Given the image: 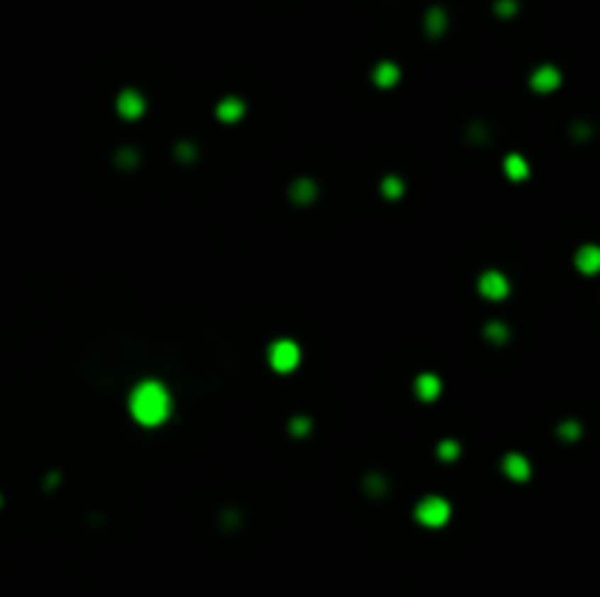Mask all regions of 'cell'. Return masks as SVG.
Here are the masks:
<instances>
[{
	"label": "cell",
	"mask_w": 600,
	"mask_h": 597,
	"mask_svg": "<svg viewBox=\"0 0 600 597\" xmlns=\"http://www.w3.org/2000/svg\"><path fill=\"white\" fill-rule=\"evenodd\" d=\"M299 357H302V351L293 340H276L270 346V366L276 372H293L299 366Z\"/></svg>",
	"instance_id": "obj_3"
},
{
	"label": "cell",
	"mask_w": 600,
	"mask_h": 597,
	"mask_svg": "<svg viewBox=\"0 0 600 597\" xmlns=\"http://www.w3.org/2000/svg\"><path fill=\"white\" fill-rule=\"evenodd\" d=\"M240 114H244V103L229 97L220 103V121H240Z\"/></svg>",
	"instance_id": "obj_11"
},
{
	"label": "cell",
	"mask_w": 600,
	"mask_h": 597,
	"mask_svg": "<svg viewBox=\"0 0 600 597\" xmlns=\"http://www.w3.org/2000/svg\"><path fill=\"white\" fill-rule=\"evenodd\" d=\"M440 390H442V384H440V378L437 375H419L416 378V395L422 398V401H434L437 395H440Z\"/></svg>",
	"instance_id": "obj_8"
},
{
	"label": "cell",
	"mask_w": 600,
	"mask_h": 597,
	"mask_svg": "<svg viewBox=\"0 0 600 597\" xmlns=\"http://www.w3.org/2000/svg\"><path fill=\"white\" fill-rule=\"evenodd\" d=\"M457 454H460V448L454 445V442H442V445H440V457H445V460H454Z\"/></svg>",
	"instance_id": "obj_14"
},
{
	"label": "cell",
	"mask_w": 600,
	"mask_h": 597,
	"mask_svg": "<svg viewBox=\"0 0 600 597\" xmlns=\"http://www.w3.org/2000/svg\"><path fill=\"white\" fill-rule=\"evenodd\" d=\"M503 471H507L513 481H527V477H530V463H527L521 454H507V457H503Z\"/></svg>",
	"instance_id": "obj_7"
},
{
	"label": "cell",
	"mask_w": 600,
	"mask_h": 597,
	"mask_svg": "<svg viewBox=\"0 0 600 597\" xmlns=\"http://www.w3.org/2000/svg\"><path fill=\"white\" fill-rule=\"evenodd\" d=\"M117 111L124 114V117H141V114H143V97H141L138 91L126 88V91L117 97Z\"/></svg>",
	"instance_id": "obj_6"
},
{
	"label": "cell",
	"mask_w": 600,
	"mask_h": 597,
	"mask_svg": "<svg viewBox=\"0 0 600 597\" xmlns=\"http://www.w3.org/2000/svg\"><path fill=\"white\" fill-rule=\"evenodd\" d=\"M513 12H516L513 0H498V15H513Z\"/></svg>",
	"instance_id": "obj_16"
},
{
	"label": "cell",
	"mask_w": 600,
	"mask_h": 597,
	"mask_svg": "<svg viewBox=\"0 0 600 597\" xmlns=\"http://www.w3.org/2000/svg\"><path fill=\"white\" fill-rule=\"evenodd\" d=\"M574 261H577V267H580L586 275H591V273L600 267V252H597L594 246H586V249L577 252V258H574Z\"/></svg>",
	"instance_id": "obj_10"
},
{
	"label": "cell",
	"mask_w": 600,
	"mask_h": 597,
	"mask_svg": "<svg viewBox=\"0 0 600 597\" xmlns=\"http://www.w3.org/2000/svg\"><path fill=\"white\" fill-rule=\"evenodd\" d=\"M445 30V12L442 9H430L427 12V33L430 35H440Z\"/></svg>",
	"instance_id": "obj_13"
},
{
	"label": "cell",
	"mask_w": 600,
	"mask_h": 597,
	"mask_svg": "<svg viewBox=\"0 0 600 597\" xmlns=\"http://www.w3.org/2000/svg\"><path fill=\"white\" fill-rule=\"evenodd\" d=\"M375 82H378L381 88H393V85L398 82V67H396L393 62H381V65L375 67Z\"/></svg>",
	"instance_id": "obj_9"
},
{
	"label": "cell",
	"mask_w": 600,
	"mask_h": 597,
	"mask_svg": "<svg viewBox=\"0 0 600 597\" xmlns=\"http://www.w3.org/2000/svg\"><path fill=\"white\" fill-rule=\"evenodd\" d=\"M530 85L536 91H557L560 88V70L554 65H542L536 74L530 77Z\"/></svg>",
	"instance_id": "obj_5"
},
{
	"label": "cell",
	"mask_w": 600,
	"mask_h": 597,
	"mask_svg": "<svg viewBox=\"0 0 600 597\" xmlns=\"http://www.w3.org/2000/svg\"><path fill=\"white\" fill-rule=\"evenodd\" d=\"M503 170H507L516 182H521V179L527 176V164H524V158H521V155H510L507 161H503Z\"/></svg>",
	"instance_id": "obj_12"
},
{
	"label": "cell",
	"mask_w": 600,
	"mask_h": 597,
	"mask_svg": "<svg viewBox=\"0 0 600 597\" xmlns=\"http://www.w3.org/2000/svg\"><path fill=\"white\" fill-rule=\"evenodd\" d=\"M129 410L138 425L156 427L170 416V393H167L158 380H141L129 395Z\"/></svg>",
	"instance_id": "obj_1"
},
{
	"label": "cell",
	"mask_w": 600,
	"mask_h": 597,
	"mask_svg": "<svg viewBox=\"0 0 600 597\" xmlns=\"http://www.w3.org/2000/svg\"><path fill=\"white\" fill-rule=\"evenodd\" d=\"M448 515H451L448 500L437 498V495L419 500V507H416V518L425 524V527H442V524L448 521Z\"/></svg>",
	"instance_id": "obj_2"
},
{
	"label": "cell",
	"mask_w": 600,
	"mask_h": 597,
	"mask_svg": "<svg viewBox=\"0 0 600 597\" xmlns=\"http://www.w3.org/2000/svg\"><path fill=\"white\" fill-rule=\"evenodd\" d=\"M477 290L484 293L486 299H492V302H501L503 296L510 293V281L503 278L501 273H484L480 281H477Z\"/></svg>",
	"instance_id": "obj_4"
},
{
	"label": "cell",
	"mask_w": 600,
	"mask_h": 597,
	"mask_svg": "<svg viewBox=\"0 0 600 597\" xmlns=\"http://www.w3.org/2000/svg\"><path fill=\"white\" fill-rule=\"evenodd\" d=\"M383 194H387V197H398L401 194V182L398 179H387V182H383Z\"/></svg>",
	"instance_id": "obj_15"
}]
</instances>
